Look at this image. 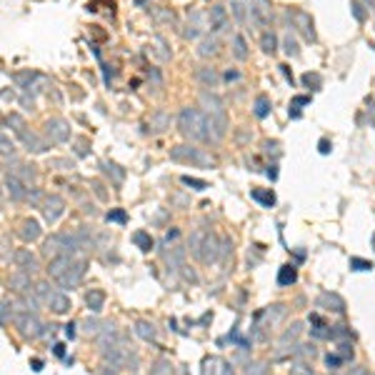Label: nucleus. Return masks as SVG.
I'll return each instance as SVG.
<instances>
[{
  "label": "nucleus",
  "mask_w": 375,
  "mask_h": 375,
  "mask_svg": "<svg viewBox=\"0 0 375 375\" xmlns=\"http://www.w3.org/2000/svg\"><path fill=\"white\" fill-rule=\"evenodd\" d=\"M230 13L235 15L238 23H245L248 20V3H243V0H230Z\"/></svg>",
  "instance_id": "6ab92c4d"
},
{
  "label": "nucleus",
  "mask_w": 375,
  "mask_h": 375,
  "mask_svg": "<svg viewBox=\"0 0 375 375\" xmlns=\"http://www.w3.org/2000/svg\"><path fill=\"white\" fill-rule=\"evenodd\" d=\"M260 48H262V53H268V55L275 53V48H278V38H275L273 30L262 33V38H260Z\"/></svg>",
  "instance_id": "dca6fc26"
},
{
  "label": "nucleus",
  "mask_w": 375,
  "mask_h": 375,
  "mask_svg": "<svg viewBox=\"0 0 375 375\" xmlns=\"http://www.w3.org/2000/svg\"><path fill=\"white\" fill-rule=\"evenodd\" d=\"M340 355H343V358H353V348H350L348 343H345V345H340Z\"/></svg>",
  "instance_id": "a18cd8bd"
},
{
  "label": "nucleus",
  "mask_w": 375,
  "mask_h": 375,
  "mask_svg": "<svg viewBox=\"0 0 375 375\" xmlns=\"http://www.w3.org/2000/svg\"><path fill=\"white\" fill-rule=\"evenodd\" d=\"M15 262H18V268H20L23 273H33V270L38 268V262H35V258L30 255V250H18V253H15Z\"/></svg>",
  "instance_id": "2eb2a0df"
},
{
  "label": "nucleus",
  "mask_w": 375,
  "mask_h": 375,
  "mask_svg": "<svg viewBox=\"0 0 375 375\" xmlns=\"http://www.w3.org/2000/svg\"><path fill=\"white\" fill-rule=\"evenodd\" d=\"M350 375H368V373H365V370H363V368H355V370H353V373H350Z\"/></svg>",
  "instance_id": "864d4df0"
},
{
  "label": "nucleus",
  "mask_w": 375,
  "mask_h": 375,
  "mask_svg": "<svg viewBox=\"0 0 375 375\" xmlns=\"http://www.w3.org/2000/svg\"><path fill=\"white\" fill-rule=\"evenodd\" d=\"M38 298H43L53 313H68L70 310V298L58 293V290H50L48 285H38Z\"/></svg>",
  "instance_id": "7ed1b4c3"
},
{
  "label": "nucleus",
  "mask_w": 375,
  "mask_h": 375,
  "mask_svg": "<svg viewBox=\"0 0 375 375\" xmlns=\"http://www.w3.org/2000/svg\"><path fill=\"white\" fill-rule=\"evenodd\" d=\"M63 210H65V200L60 195H48L43 200V215H45L48 223H55L63 215Z\"/></svg>",
  "instance_id": "0eeeda50"
},
{
  "label": "nucleus",
  "mask_w": 375,
  "mask_h": 375,
  "mask_svg": "<svg viewBox=\"0 0 375 375\" xmlns=\"http://www.w3.org/2000/svg\"><path fill=\"white\" fill-rule=\"evenodd\" d=\"M18 325H20V333L28 335V338H38V335H40V323H38L35 318H30V315L18 318Z\"/></svg>",
  "instance_id": "4468645a"
},
{
  "label": "nucleus",
  "mask_w": 375,
  "mask_h": 375,
  "mask_svg": "<svg viewBox=\"0 0 375 375\" xmlns=\"http://www.w3.org/2000/svg\"><path fill=\"white\" fill-rule=\"evenodd\" d=\"M133 240H135V245H138L140 250H145V253H148L150 248H153V240H150V235H148V233H135V235H133Z\"/></svg>",
  "instance_id": "cd10ccee"
},
{
  "label": "nucleus",
  "mask_w": 375,
  "mask_h": 375,
  "mask_svg": "<svg viewBox=\"0 0 375 375\" xmlns=\"http://www.w3.org/2000/svg\"><path fill=\"white\" fill-rule=\"evenodd\" d=\"M200 20H203V13L193 10V13H190V18H188V30L183 33V35H185V40H195V38L203 33V28H200Z\"/></svg>",
  "instance_id": "9b49d317"
},
{
  "label": "nucleus",
  "mask_w": 375,
  "mask_h": 375,
  "mask_svg": "<svg viewBox=\"0 0 375 375\" xmlns=\"http://www.w3.org/2000/svg\"><path fill=\"white\" fill-rule=\"evenodd\" d=\"M253 112H255V118L262 120V118H265L268 112H270V100H268L265 95H258V98H255V110H253Z\"/></svg>",
  "instance_id": "412c9836"
},
{
  "label": "nucleus",
  "mask_w": 375,
  "mask_h": 375,
  "mask_svg": "<svg viewBox=\"0 0 375 375\" xmlns=\"http://www.w3.org/2000/svg\"><path fill=\"white\" fill-rule=\"evenodd\" d=\"M45 135L50 138V143H65L70 138V125L63 118H50L45 120Z\"/></svg>",
  "instance_id": "39448f33"
},
{
  "label": "nucleus",
  "mask_w": 375,
  "mask_h": 375,
  "mask_svg": "<svg viewBox=\"0 0 375 375\" xmlns=\"http://www.w3.org/2000/svg\"><path fill=\"white\" fill-rule=\"evenodd\" d=\"M310 103V98L308 95H298V98H293V110H290V118H300V105H308Z\"/></svg>",
  "instance_id": "7c9ffc66"
},
{
  "label": "nucleus",
  "mask_w": 375,
  "mask_h": 375,
  "mask_svg": "<svg viewBox=\"0 0 375 375\" xmlns=\"http://www.w3.org/2000/svg\"><path fill=\"white\" fill-rule=\"evenodd\" d=\"M343 360H345L343 355H328V358H325V363H328V368H335V365H340Z\"/></svg>",
  "instance_id": "a19ab883"
},
{
  "label": "nucleus",
  "mask_w": 375,
  "mask_h": 375,
  "mask_svg": "<svg viewBox=\"0 0 375 375\" xmlns=\"http://www.w3.org/2000/svg\"><path fill=\"white\" fill-rule=\"evenodd\" d=\"M350 265H353L355 270H370V268H373L370 262H365V260H360V258H353V260H350Z\"/></svg>",
  "instance_id": "e433bc0d"
},
{
  "label": "nucleus",
  "mask_w": 375,
  "mask_h": 375,
  "mask_svg": "<svg viewBox=\"0 0 375 375\" xmlns=\"http://www.w3.org/2000/svg\"><path fill=\"white\" fill-rule=\"evenodd\" d=\"M5 188L10 190V195L15 198V200H25L30 193L25 190V183L23 180H18L15 175H10V178H5Z\"/></svg>",
  "instance_id": "ddd939ff"
},
{
  "label": "nucleus",
  "mask_w": 375,
  "mask_h": 375,
  "mask_svg": "<svg viewBox=\"0 0 375 375\" xmlns=\"http://www.w3.org/2000/svg\"><path fill=\"white\" fill-rule=\"evenodd\" d=\"M8 153H13V143H10L8 135L3 133V155H8Z\"/></svg>",
  "instance_id": "37998d69"
},
{
  "label": "nucleus",
  "mask_w": 375,
  "mask_h": 375,
  "mask_svg": "<svg viewBox=\"0 0 375 375\" xmlns=\"http://www.w3.org/2000/svg\"><path fill=\"white\" fill-rule=\"evenodd\" d=\"M280 70H283V75H285V78L293 83V75H290V70H288V65H280Z\"/></svg>",
  "instance_id": "8fccbe9b"
},
{
  "label": "nucleus",
  "mask_w": 375,
  "mask_h": 375,
  "mask_svg": "<svg viewBox=\"0 0 375 375\" xmlns=\"http://www.w3.org/2000/svg\"><path fill=\"white\" fill-rule=\"evenodd\" d=\"M288 18L293 20V28H298L300 33L305 35V40H315V30H313V20L305 10H293L288 13Z\"/></svg>",
  "instance_id": "423d86ee"
},
{
  "label": "nucleus",
  "mask_w": 375,
  "mask_h": 375,
  "mask_svg": "<svg viewBox=\"0 0 375 375\" xmlns=\"http://www.w3.org/2000/svg\"><path fill=\"white\" fill-rule=\"evenodd\" d=\"M373 243H375V235H373Z\"/></svg>",
  "instance_id": "5fc2aeb1"
},
{
  "label": "nucleus",
  "mask_w": 375,
  "mask_h": 375,
  "mask_svg": "<svg viewBox=\"0 0 375 375\" xmlns=\"http://www.w3.org/2000/svg\"><path fill=\"white\" fill-rule=\"evenodd\" d=\"M208 18H210V30H213V33H225V30L230 28L228 10H225L223 5H213L210 13H208Z\"/></svg>",
  "instance_id": "6e6552de"
},
{
  "label": "nucleus",
  "mask_w": 375,
  "mask_h": 375,
  "mask_svg": "<svg viewBox=\"0 0 375 375\" xmlns=\"http://www.w3.org/2000/svg\"><path fill=\"white\" fill-rule=\"evenodd\" d=\"M195 80H198L203 88H218V85H220V75H218L215 68H198Z\"/></svg>",
  "instance_id": "9d476101"
},
{
  "label": "nucleus",
  "mask_w": 375,
  "mask_h": 375,
  "mask_svg": "<svg viewBox=\"0 0 375 375\" xmlns=\"http://www.w3.org/2000/svg\"><path fill=\"white\" fill-rule=\"evenodd\" d=\"M323 303H325V305H333L335 313H343V300L338 298L335 293H323V295H320V305H323Z\"/></svg>",
  "instance_id": "4be33fe9"
},
{
  "label": "nucleus",
  "mask_w": 375,
  "mask_h": 375,
  "mask_svg": "<svg viewBox=\"0 0 375 375\" xmlns=\"http://www.w3.org/2000/svg\"><path fill=\"white\" fill-rule=\"evenodd\" d=\"M170 160L190 163V165H198V168H213V158L208 153H203L200 148H193V145H175L170 150Z\"/></svg>",
  "instance_id": "f03ea898"
},
{
  "label": "nucleus",
  "mask_w": 375,
  "mask_h": 375,
  "mask_svg": "<svg viewBox=\"0 0 375 375\" xmlns=\"http://www.w3.org/2000/svg\"><path fill=\"white\" fill-rule=\"evenodd\" d=\"M85 333H93V335L98 333V325H95V320H88V323H85Z\"/></svg>",
  "instance_id": "49530a36"
},
{
  "label": "nucleus",
  "mask_w": 375,
  "mask_h": 375,
  "mask_svg": "<svg viewBox=\"0 0 375 375\" xmlns=\"http://www.w3.org/2000/svg\"><path fill=\"white\" fill-rule=\"evenodd\" d=\"M138 335L145 338V340H153L155 330H153V325H148V323H138Z\"/></svg>",
  "instance_id": "473e14b6"
},
{
  "label": "nucleus",
  "mask_w": 375,
  "mask_h": 375,
  "mask_svg": "<svg viewBox=\"0 0 375 375\" xmlns=\"http://www.w3.org/2000/svg\"><path fill=\"white\" fill-rule=\"evenodd\" d=\"M170 128V115L165 110H155L153 118H150V133H163Z\"/></svg>",
  "instance_id": "f8f14e48"
},
{
  "label": "nucleus",
  "mask_w": 375,
  "mask_h": 375,
  "mask_svg": "<svg viewBox=\"0 0 375 375\" xmlns=\"http://www.w3.org/2000/svg\"><path fill=\"white\" fill-rule=\"evenodd\" d=\"M5 125H13V130H15V133H23V130H25V120H23L20 115H15V112L5 118Z\"/></svg>",
  "instance_id": "2f4dec72"
},
{
  "label": "nucleus",
  "mask_w": 375,
  "mask_h": 375,
  "mask_svg": "<svg viewBox=\"0 0 375 375\" xmlns=\"http://www.w3.org/2000/svg\"><path fill=\"white\" fill-rule=\"evenodd\" d=\"M183 183H185V185H190L193 190H205V188H208V183H205V180H198V178H190V175H183Z\"/></svg>",
  "instance_id": "72a5a7b5"
},
{
  "label": "nucleus",
  "mask_w": 375,
  "mask_h": 375,
  "mask_svg": "<svg viewBox=\"0 0 375 375\" xmlns=\"http://www.w3.org/2000/svg\"><path fill=\"white\" fill-rule=\"evenodd\" d=\"M18 138L23 140V145H25L28 150H33V153H45V150H48V143H45L43 138H38L35 133L23 130V133H18Z\"/></svg>",
  "instance_id": "1a4fd4ad"
},
{
  "label": "nucleus",
  "mask_w": 375,
  "mask_h": 375,
  "mask_svg": "<svg viewBox=\"0 0 375 375\" xmlns=\"http://www.w3.org/2000/svg\"><path fill=\"white\" fill-rule=\"evenodd\" d=\"M330 148H333V145H330L328 140H320V153H323V155H325V153H330Z\"/></svg>",
  "instance_id": "de8ad7c7"
},
{
  "label": "nucleus",
  "mask_w": 375,
  "mask_h": 375,
  "mask_svg": "<svg viewBox=\"0 0 375 375\" xmlns=\"http://www.w3.org/2000/svg\"><path fill=\"white\" fill-rule=\"evenodd\" d=\"M283 50H285L290 58H295V55L300 53V50H298V40H295V35H293L290 30H288V33H285V38H283Z\"/></svg>",
  "instance_id": "bb28decb"
},
{
  "label": "nucleus",
  "mask_w": 375,
  "mask_h": 375,
  "mask_svg": "<svg viewBox=\"0 0 375 375\" xmlns=\"http://www.w3.org/2000/svg\"><path fill=\"white\" fill-rule=\"evenodd\" d=\"M108 220H115V223H125V213H123V210H112V213H108Z\"/></svg>",
  "instance_id": "58836bf2"
},
{
  "label": "nucleus",
  "mask_w": 375,
  "mask_h": 375,
  "mask_svg": "<svg viewBox=\"0 0 375 375\" xmlns=\"http://www.w3.org/2000/svg\"><path fill=\"white\" fill-rule=\"evenodd\" d=\"M103 170H105L108 175L115 178V183H123V178H125V173H123V170H118V165H115V163H103Z\"/></svg>",
  "instance_id": "c756f323"
},
{
  "label": "nucleus",
  "mask_w": 375,
  "mask_h": 375,
  "mask_svg": "<svg viewBox=\"0 0 375 375\" xmlns=\"http://www.w3.org/2000/svg\"><path fill=\"white\" fill-rule=\"evenodd\" d=\"M155 20L158 23H170V25H175V13L173 10H155Z\"/></svg>",
  "instance_id": "f704fd0d"
},
{
  "label": "nucleus",
  "mask_w": 375,
  "mask_h": 375,
  "mask_svg": "<svg viewBox=\"0 0 375 375\" xmlns=\"http://www.w3.org/2000/svg\"><path fill=\"white\" fill-rule=\"evenodd\" d=\"M298 335H300V325L295 323V325H293V330H288V333L283 335V343H285V340H293V338H298Z\"/></svg>",
  "instance_id": "ea45409f"
},
{
  "label": "nucleus",
  "mask_w": 375,
  "mask_h": 375,
  "mask_svg": "<svg viewBox=\"0 0 375 375\" xmlns=\"http://www.w3.org/2000/svg\"><path fill=\"white\" fill-rule=\"evenodd\" d=\"M248 18L253 25H265L270 20V3L268 0H248Z\"/></svg>",
  "instance_id": "20e7f679"
},
{
  "label": "nucleus",
  "mask_w": 375,
  "mask_h": 375,
  "mask_svg": "<svg viewBox=\"0 0 375 375\" xmlns=\"http://www.w3.org/2000/svg\"><path fill=\"white\" fill-rule=\"evenodd\" d=\"M218 50H220V43L215 40V38H205V40H200V48H198V53H200L203 58L218 55Z\"/></svg>",
  "instance_id": "f3484780"
},
{
  "label": "nucleus",
  "mask_w": 375,
  "mask_h": 375,
  "mask_svg": "<svg viewBox=\"0 0 375 375\" xmlns=\"http://www.w3.org/2000/svg\"><path fill=\"white\" fill-rule=\"evenodd\" d=\"M368 112H370V118L375 120V103H368Z\"/></svg>",
  "instance_id": "603ef678"
},
{
  "label": "nucleus",
  "mask_w": 375,
  "mask_h": 375,
  "mask_svg": "<svg viewBox=\"0 0 375 375\" xmlns=\"http://www.w3.org/2000/svg\"><path fill=\"white\" fill-rule=\"evenodd\" d=\"M85 303H88V308H90V310L100 313V310H103V305H105V295H103L100 290H90V293H88V298H85Z\"/></svg>",
  "instance_id": "a211bd4d"
},
{
  "label": "nucleus",
  "mask_w": 375,
  "mask_h": 375,
  "mask_svg": "<svg viewBox=\"0 0 375 375\" xmlns=\"http://www.w3.org/2000/svg\"><path fill=\"white\" fill-rule=\"evenodd\" d=\"M295 278H298V273H295L293 265H283L280 273H278V283H280V285H293Z\"/></svg>",
  "instance_id": "b1692460"
},
{
  "label": "nucleus",
  "mask_w": 375,
  "mask_h": 375,
  "mask_svg": "<svg viewBox=\"0 0 375 375\" xmlns=\"http://www.w3.org/2000/svg\"><path fill=\"white\" fill-rule=\"evenodd\" d=\"M150 375H170V365L160 360V363L155 365V370H153V373H150Z\"/></svg>",
  "instance_id": "4c0bfd02"
},
{
  "label": "nucleus",
  "mask_w": 375,
  "mask_h": 375,
  "mask_svg": "<svg viewBox=\"0 0 375 375\" xmlns=\"http://www.w3.org/2000/svg\"><path fill=\"white\" fill-rule=\"evenodd\" d=\"M290 375H313V370H310L305 363H298V365L290 368Z\"/></svg>",
  "instance_id": "c9c22d12"
},
{
  "label": "nucleus",
  "mask_w": 375,
  "mask_h": 375,
  "mask_svg": "<svg viewBox=\"0 0 375 375\" xmlns=\"http://www.w3.org/2000/svg\"><path fill=\"white\" fill-rule=\"evenodd\" d=\"M65 335L73 338V335H75V325H65Z\"/></svg>",
  "instance_id": "3c124183"
},
{
  "label": "nucleus",
  "mask_w": 375,
  "mask_h": 375,
  "mask_svg": "<svg viewBox=\"0 0 375 375\" xmlns=\"http://www.w3.org/2000/svg\"><path fill=\"white\" fill-rule=\"evenodd\" d=\"M233 55L238 60H245L248 58V45H245V38L243 35H235L233 38Z\"/></svg>",
  "instance_id": "5701e85b"
},
{
  "label": "nucleus",
  "mask_w": 375,
  "mask_h": 375,
  "mask_svg": "<svg viewBox=\"0 0 375 375\" xmlns=\"http://www.w3.org/2000/svg\"><path fill=\"white\" fill-rule=\"evenodd\" d=\"M178 130L188 140H200V143H213L210 133V120L203 110L198 108H183L178 115Z\"/></svg>",
  "instance_id": "f257e3e1"
},
{
  "label": "nucleus",
  "mask_w": 375,
  "mask_h": 375,
  "mask_svg": "<svg viewBox=\"0 0 375 375\" xmlns=\"http://www.w3.org/2000/svg\"><path fill=\"white\" fill-rule=\"evenodd\" d=\"M253 198H255L258 203H262L265 208L275 205V195H273V190H260V188H255V190H253Z\"/></svg>",
  "instance_id": "a878e982"
},
{
  "label": "nucleus",
  "mask_w": 375,
  "mask_h": 375,
  "mask_svg": "<svg viewBox=\"0 0 375 375\" xmlns=\"http://www.w3.org/2000/svg\"><path fill=\"white\" fill-rule=\"evenodd\" d=\"M10 288L25 293V290L30 288V273H18V275H13V278H10Z\"/></svg>",
  "instance_id": "393cba45"
},
{
  "label": "nucleus",
  "mask_w": 375,
  "mask_h": 375,
  "mask_svg": "<svg viewBox=\"0 0 375 375\" xmlns=\"http://www.w3.org/2000/svg\"><path fill=\"white\" fill-rule=\"evenodd\" d=\"M303 83H305L308 88H313V90H318V88L323 85V78H320V75H318V73H305V75H303Z\"/></svg>",
  "instance_id": "c85d7f7f"
},
{
  "label": "nucleus",
  "mask_w": 375,
  "mask_h": 375,
  "mask_svg": "<svg viewBox=\"0 0 375 375\" xmlns=\"http://www.w3.org/2000/svg\"><path fill=\"white\" fill-rule=\"evenodd\" d=\"M20 235H23L25 240H35L38 235H40V225H38L35 220H25V223H23V230H20Z\"/></svg>",
  "instance_id": "aec40b11"
},
{
  "label": "nucleus",
  "mask_w": 375,
  "mask_h": 375,
  "mask_svg": "<svg viewBox=\"0 0 375 375\" xmlns=\"http://www.w3.org/2000/svg\"><path fill=\"white\" fill-rule=\"evenodd\" d=\"M8 308H10V305H8V300H5V303H3V323H8V313H10Z\"/></svg>",
  "instance_id": "09e8293b"
},
{
  "label": "nucleus",
  "mask_w": 375,
  "mask_h": 375,
  "mask_svg": "<svg viewBox=\"0 0 375 375\" xmlns=\"http://www.w3.org/2000/svg\"><path fill=\"white\" fill-rule=\"evenodd\" d=\"M353 15H355V20H365V10L360 3H353Z\"/></svg>",
  "instance_id": "79ce46f5"
},
{
  "label": "nucleus",
  "mask_w": 375,
  "mask_h": 375,
  "mask_svg": "<svg viewBox=\"0 0 375 375\" xmlns=\"http://www.w3.org/2000/svg\"><path fill=\"white\" fill-rule=\"evenodd\" d=\"M223 78H225V80L230 83V80H238V78H240V73H238V70H228V73L223 75Z\"/></svg>",
  "instance_id": "c03bdc74"
}]
</instances>
